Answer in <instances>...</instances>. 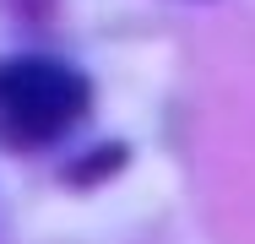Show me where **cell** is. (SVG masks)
<instances>
[{
  "label": "cell",
  "instance_id": "obj_1",
  "mask_svg": "<svg viewBox=\"0 0 255 244\" xmlns=\"http://www.w3.org/2000/svg\"><path fill=\"white\" fill-rule=\"evenodd\" d=\"M87 114L82 71L60 60H0V141L44 146Z\"/></svg>",
  "mask_w": 255,
  "mask_h": 244
}]
</instances>
